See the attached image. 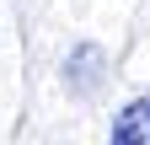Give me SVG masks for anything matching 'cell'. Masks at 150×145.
<instances>
[{"label": "cell", "instance_id": "6da1fadb", "mask_svg": "<svg viewBox=\"0 0 150 145\" xmlns=\"http://www.w3.org/2000/svg\"><path fill=\"white\" fill-rule=\"evenodd\" d=\"M112 145H150V92L112 118Z\"/></svg>", "mask_w": 150, "mask_h": 145}, {"label": "cell", "instance_id": "7a4b0ae2", "mask_svg": "<svg viewBox=\"0 0 150 145\" xmlns=\"http://www.w3.org/2000/svg\"><path fill=\"white\" fill-rule=\"evenodd\" d=\"M70 86H75L81 97H91V92L102 86V48H97V43H81V48L70 54Z\"/></svg>", "mask_w": 150, "mask_h": 145}]
</instances>
